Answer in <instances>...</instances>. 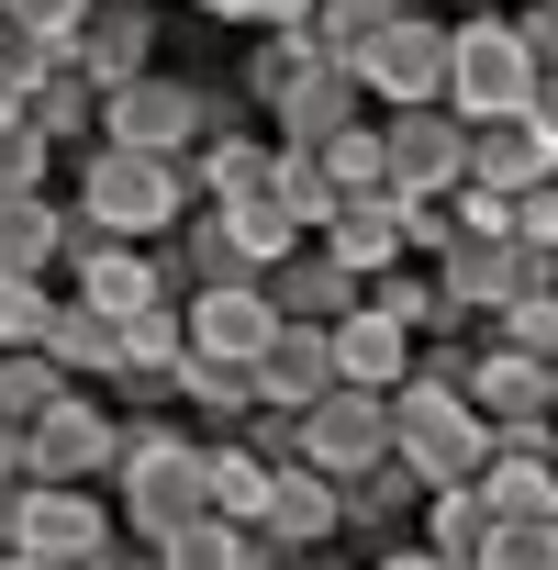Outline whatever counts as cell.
I'll list each match as a JSON object with an SVG mask.
<instances>
[{"instance_id": "24", "label": "cell", "mask_w": 558, "mask_h": 570, "mask_svg": "<svg viewBox=\"0 0 558 570\" xmlns=\"http://www.w3.org/2000/svg\"><path fill=\"white\" fill-rule=\"evenodd\" d=\"M547 179H558V157H547L525 124H480V135H469V190L525 202V190H547Z\"/></svg>"}, {"instance_id": "20", "label": "cell", "mask_w": 558, "mask_h": 570, "mask_svg": "<svg viewBox=\"0 0 558 570\" xmlns=\"http://www.w3.org/2000/svg\"><path fill=\"white\" fill-rule=\"evenodd\" d=\"M79 246V213L57 190H0V268H23V279H57Z\"/></svg>"}, {"instance_id": "30", "label": "cell", "mask_w": 558, "mask_h": 570, "mask_svg": "<svg viewBox=\"0 0 558 570\" xmlns=\"http://www.w3.org/2000/svg\"><path fill=\"white\" fill-rule=\"evenodd\" d=\"M480 503H491V525H536V514H558V459H502V448H491Z\"/></svg>"}, {"instance_id": "4", "label": "cell", "mask_w": 558, "mask_h": 570, "mask_svg": "<svg viewBox=\"0 0 558 570\" xmlns=\"http://www.w3.org/2000/svg\"><path fill=\"white\" fill-rule=\"evenodd\" d=\"M391 459H402L425 492H469V481L491 470V425L469 414V392L402 381V392H391Z\"/></svg>"}, {"instance_id": "34", "label": "cell", "mask_w": 558, "mask_h": 570, "mask_svg": "<svg viewBox=\"0 0 558 570\" xmlns=\"http://www.w3.org/2000/svg\"><path fill=\"white\" fill-rule=\"evenodd\" d=\"M57 392H79V381H57L46 347H0V425H23V436H34V414H46Z\"/></svg>"}, {"instance_id": "25", "label": "cell", "mask_w": 558, "mask_h": 570, "mask_svg": "<svg viewBox=\"0 0 558 570\" xmlns=\"http://www.w3.org/2000/svg\"><path fill=\"white\" fill-rule=\"evenodd\" d=\"M46 358H57V381L101 392V381L123 370V325H112V314H90V303H57V325H46Z\"/></svg>"}, {"instance_id": "18", "label": "cell", "mask_w": 558, "mask_h": 570, "mask_svg": "<svg viewBox=\"0 0 558 570\" xmlns=\"http://www.w3.org/2000/svg\"><path fill=\"white\" fill-rule=\"evenodd\" d=\"M268 168H279V135H257V124H223V135H201V146H190V202H201V213H223V202H257V190H268Z\"/></svg>"}, {"instance_id": "6", "label": "cell", "mask_w": 558, "mask_h": 570, "mask_svg": "<svg viewBox=\"0 0 558 570\" xmlns=\"http://www.w3.org/2000/svg\"><path fill=\"white\" fill-rule=\"evenodd\" d=\"M101 548H123V514L101 481H34L23 492V548L12 559H57V570H90Z\"/></svg>"}, {"instance_id": "23", "label": "cell", "mask_w": 558, "mask_h": 570, "mask_svg": "<svg viewBox=\"0 0 558 570\" xmlns=\"http://www.w3.org/2000/svg\"><path fill=\"white\" fill-rule=\"evenodd\" d=\"M23 124L57 146V157H90L101 146V90L68 68V57H46V79H34V101H23Z\"/></svg>"}, {"instance_id": "49", "label": "cell", "mask_w": 558, "mask_h": 570, "mask_svg": "<svg viewBox=\"0 0 558 570\" xmlns=\"http://www.w3.org/2000/svg\"><path fill=\"white\" fill-rule=\"evenodd\" d=\"M0 570H57V559H0Z\"/></svg>"}, {"instance_id": "35", "label": "cell", "mask_w": 558, "mask_h": 570, "mask_svg": "<svg viewBox=\"0 0 558 570\" xmlns=\"http://www.w3.org/2000/svg\"><path fill=\"white\" fill-rule=\"evenodd\" d=\"M268 190H279V213H291L302 235H325V224H336V179H325V157H291V146H279Z\"/></svg>"}, {"instance_id": "38", "label": "cell", "mask_w": 558, "mask_h": 570, "mask_svg": "<svg viewBox=\"0 0 558 570\" xmlns=\"http://www.w3.org/2000/svg\"><path fill=\"white\" fill-rule=\"evenodd\" d=\"M325 179H336V202H369V190H391V157H380V112H369L358 135H336V146H325Z\"/></svg>"}, {"instance_id": "11", "label": "cell", "mask_w": 558, "mask_h": 570, "mask_svg": "<svg viewBox=\"0 0 558 570\" xmlns=\"http://www.w3.org/2000/svg\"><path fill=\"white\" fill-rule=\"evenodd\" d=\"M380 459H391V403L336 381V392L302 414V470H325V481H358V470H380Z\"/></svg>"}, {"instance_id": "37", "label": "cell", "mask_w": 558, "mask_h": 570, "mask_svg": "<svg viewBox=\"0 0 558 570\" xmlns=\"http://www.w3.org/2000/svg\"><path fill=\"white\" fill-rule=\"evenodd\" d=\"M90 12H101V0H0V23H12L23 46H46V57H68L90 35Z\"/></svg>"}, {"instance_id": "44", "label": "cell", "mask_w": 558, "mask_h": 570, "mask_svg": "<svg viewBox=\"0 0 558 570\" xmlns=\"http://www.w3.org/2000/svg\"><path fill=\"white\" fill-rule=\"evenodd\" d=\"M525 135H536V146H547V157H558V68H547V79H536V101H525Z\"/></svg>"}, {"instance_id": "52", "label": "cell", "mask_w": 558, "mask_h": 570, "mask_svg": "<svg viewBox=\"0 0 558 570\" xmlns=\"http://www.w3.org/2000/svg\"><path fill=\"white\" fill-rule=\"evenodd\" d=\"M547 459H558V448H547Z\"/></svg>"}, {"instance_id": "51", "label": "cell", "mask_w": 558, "mask_h": 570, "mask_svg": "<svg viewBox=\"0 0 558 570\" xmlns=\"http://www.w3.org/2000/svg\"><path fill=\"white\" fill-rule=\"evenodd\" d=\"M547 190H558V179H547Z\"/></svg>"}, {"instance_id": "2", "label": "cell", "mask_w": 558, "mask_h": 570, "mask_svg": "<svg viewBox=\"0 0 558 570\" xmlns=\"http://www.w3.org/2000/svg\"><path fill=\"white\" fill-rule=\"evenodd\" d=\"M68 213L112 246H168L201 202H190V157H134V146H90L68 179Z\"/></svg>"}, {"instance_id": "21", "label": "cell", "mask_w": 558, "mask_h": 570, "mask_svg": "<svg viewBox=\"0 0 558 570\" xmlns=\"http://www.w3.org/2000/svg\"><path fill=\"white\" fill-rule=\"evenodd\" d=\"M336 381H347V392H380V403H391V392L413 381V336H402V325H391L380 303H358V314L336 325Z\"/></svg>"}, {"instance_id": "9", "label": "cell", "mask_w": 558, "mask_h": 570, "mask_svg": "<svg viewBox=\"0 0 558 570\" xmlns=\"http://www.w3.org/2000/svg\"><path fill=\"white\" fill-rule=\"evenodd\" d=\"M112 459H123L112 392H57L34 414V481H112Z\"/></svg>"}, {"instance_id": "15", "label": "cell", "mask_w": 558, "mask_h": 570, "mask_svg": "<svg viewBox=\"0 0 558 570\" xmlns=\"http://www.w3.org/2000/svg\"><path fill=\"white\" fill-rule=\"evenodd\" d=\"M347 279H358V292H369V279H391V268H413V246H402V202L391 190H369V202H336V224L313 235Z\"/></svg>"}, {"instance_id": "27", "label": "cell", "mask_w": 558, "mask_h": 570, "mask_svg": "<svg viewBox=\"0 0 558 570\" xmlns=\"http://www.w3.org/2000/svg\"><path fill=\"white\" fill-rule=\"evenodd\" d=\"M157 570H279V559H268V537H257V525L201 514V525H179V537L157 548Z\"/></svg>"}, {"instance_id": "40", "label": "cell", "mask_w": 558, "mask_h": 570, "mask_svg": "<svg viewBox=\"0 0 558 570\" xmlns=\"http://www.w3.org/2000/svg\"><path fill=\"white\" fill-rule=\"evenodd\" d=\"M480 570H558V514H536V525H491Z\"/></svg>"}, {"instance_id": "39", "label": "cell", "mask_w": 558, "mask_h": 570, "mask_svg": "<svg viewBox=\"0 0 558 570\" xmlns=\"http://www.w3.org/2000/svg\"><path fill=\"white\" fill-rule=\"evenodd\" d=\"M491 347H514V358L558 370V292H525V303H502V314H491Z\"/></svg>"}, {"instance_id": "42", "label": "cell", "mask_w": 558, "mask_h": 570, "mask_svg": "<svg viewBox=\"0 0 558 570\" xmlns=\"http://www.w3.org/2000/svg\"><path fill=\"white\" fill-rule=\"evenodd\" d=\"M514 35H525V57H536V79H547V68H558V12H547V0H525Z\"/></svg>"}, {"instance_id": "8", "label": "cell", "mask_w": 558, "mask_h": 570, "mask_svg": "<svg viewBox=\"0 0 558 570\" xmlns=\"http://www.w3.org/2000/svg\"><path fill=\"white\" fill-rule=\"evenodd\" d=\"M380 157H391V202H458L469 124L458 112H380Z\"/></svg>"}, {"instance_id": "41", "label": "cell", "mask_w": 558, "mask_h": 570, "mask_svg": "<svg viewBox=\"0 0 558 570\" xmlns=\"http://www.w3.org/2000/svg\"><path fill=\"white\" fill-rule=\"evenodd\" d=\"M46 179H57V146L34 124H12V135H0V190H46Z\"/></svg>"}, {"instance_id": "7", "label": "cell", "mask_w": 558, "mask_h": 570, "mask_svg": "<svg viewBox=\"0 0 558 570\" xmlns=\"http://www.w3.org/2000/svg\"><path fill=\"white\" fill-rule=\"evenodd\" d=\"M436 292L469 314V325H491L502 303H525V292H558V279L536 268V246H514V235H458L447 257H436Z\"/></svg>"}, {"instance_id": "46", "label": "cell", "mask_w": 558, "mask_h": 570, "mask_svg": "<svg viewBox=\"0 0 558 570\" xmlns=\"http://www.w3.org/2000/svg\"><path fill=\"white\" fill-rule=\"evenodd\" d=\"M358 570H447V559H436V548L413 537V548H380V559H358Z\"/></svg>"}, {"instance_id": "33", "label": "cell", "mask_w": 558, "mask_h": 570, "mask_svg": "<svg viewBox=\"0 0 558 570\" xmlns=\"http://www.w3.org/2000/svg\"><path fill=\"white\" fill-rule=\"evenodd\" d=\"M425 548H436L447 570H480V548H491V503H480V481L425 503Z\"/></svg>"}, {"instance_id": "22", "label": "cell", "mask_w": 558, "mask_h": 570, "mask_svg": "<svg viewBox=\"0 0 558 570\" xmlns=\"http://www.w3.org/2000/svg\"><path fill=\"white\" fill-rule=\"evenodd\" d=\"M268 303H279V325H347L369 292H358V279H347L325 246H302V257H279V268H268Z\"/></svg>"}, {"instance_id": "13", "label": "cell", "mask_w": 558, "mask_h": 570, "mask_svg": "<svg viewBox=\"0 0 558 570\" xmlns=\"http://www.w3.org/2000/svg\"><path fill=\"white\" fill-rule=\"evenodd\" d=\"M190 358H223V370H257L279 347V303H268V279H246V292H190Z\"/></svg>"}, {"instance_id": "10", "label": "cell", "mask_w": 558, "mask_h": 570, "mask_svg": "<svg viewBox=\"0 0 558 570\" xmlns=\"http://www.w3.org/2000/svg\"><path fill=\"white\" fill-rule=\"evenodd\" d=\"M68 68L112 101V90H134L146 68H168V23H157V0H101L90 12V35L68 46Z\"/></svg>"}, {"instance_id": "32", "label": "cell", "mask_w": 558, "mask_h": 570, "mask_svg": "<svg viewBox=\"0 0 558 570\" xmlns=\"http://www.w3.org/2000/svg\"><path fill=\"white\" fill-rule=\"evenodd\" d=\"M212 224H223V235H235V246H246V257H257V279H268V268H279V257H302V246H313V235H302V224H291V213H279V190H257V202H223V213H212Z\"/></svg>"}, {"instance_id": "3", "label": "cell", "mask_w": 558, "mask_h": 570, "mask_svg": "<svg viewBox=\"0 0 558 570\" xmlns=\"http://www.w3.org/2000/svg\"><path fill=\"white\" fill-rule=\"evenodd\" d=\"M458 35H447V112L480 135V124H525V101H536V57H525V35H514V12H447Z\"/></svg>"}, {"instance_id": "43", "label": "cell", "mask_w": 558, "mask_h": 570, "mask_svg": "<svg viewBox=\"0 0 558 570\" xmlns=\"http://www.w3.org/2000/svg\"><path fill=\"white\" fill-rule=\"evenodd\" d=\"M313 12H325V0H246L257 35H313Z\"/></svg>"}, {"instance_id": "5", "label": "cell", "mask_w": 558, "mask_h": 570, "mask_svg": "<svg viewBox=\"0 0 558 570\" xmlns=\"http://www.w3.org/2000/svg\"><path fill=\"white\" fill-rule=\"evenodd\" d=\"M447 12H425V0H413V12L358 57V90H369V112H447Z\"/></svg>"}, {"instance_id": "47", "label": "cell", "mask_w": 558, "mask_h": 570, "mask_svg": "<svg viewBox=\"0 0 558 570\" xmlns=\"http://www.w3.org/2000/svg\"><path fill=\"white\" fill-rule=\"evenodd\" d=\"M23 101H34V79H23V68H0V135L23 124Z\"/></svg>"}, {"instance_id": "48", "label": "cell", "mask_w": 558, "mask_h": 570, "mask_svg": "<svg viewBox=\"0 0 558 570\" xmlns=\"http://www.w3.org/2000/svg\"><path fill=\"white\" fill-rule=\"evenodd\" d=\"M190 12H201V23H246V0H190Z\"/></svg>"}, {"instance_id": "29", "label": "cell", "mask_w": 558, "mask_h": 570, "mask_svg": "<svg viewBox=\"0 0 558 570\" xmlns=\"http://www.w3.org/2000/svg\"><path fill=\"white\" fill-rule=\"evenodd\" d=\"M313 68H325V57H313V35H257V46L235 57V90H246L257 112H279V101H291Z\"/></svg>"}, {"instance_id": "16", "label": "cell", "mask_w": 558, "mask_h": 570, "mask_svg": "<svg viewBox=\"0 0 558 570\" xmlns=\"http://www.w3.org/2000/svg\"><path fill=\"white\" fill-rule=\"evenodd\" d=\"M425 503H436V492H425L402 459H380V470L347 481V537H358L369 559H380V548H413V537H425Z\"/></svg>"}, {"instance_id": "31", "label": "cell", "mask_w": 558, "mask_h": 570, "mask_svg": "<svg viewBox=\"0 0 558 570\" xmlns=\"http://www.w3.org/2000/svg\"><path fill=\"white\" fill-rule=\"evenodd\" d=\"M268 492H279V470H268L246 436H212V514H223V525H257Z\"/></svg>"}, {"instance_id": "28", "label": "cell", "mask_w": 558, "mask_h": 570, "mask_svg": "<svg viewBox=\"0 0 558 570\" xmlns=\"http://www.w3.org/2000/svg\"><path fill=\"white\" fill-rule=\"evenodd\" d=\"M402 12H413V0H325V12H313V57L358 79V57H369V46H380Z\"/></svg>"}, {"instance_id": "26", "label": "cell", "mask_w": 558, "mask_h": 570, "mask_svg": "<svg viewBox=\"0 0 558 570\" xmlns=\"http://www.w3.org/2000/svg\"><path fill=\"white\" fill-rule=\"evenodd\" d=\"M168 403H179V414H201V436H246V414H257V370H223V358H179Z\"/></svg>"}, {"instance_id": "17", "label": "cell", "mask_w": 558, "mask_h": 570, "mask_svg": "<svg viewBox=\"0 0 558 570\" xmlns=\"http://www.w3.org/2000/svg\"><path fill=\"white\" fill-rule=\"evenodd\" d=\"M358 124H369V90H358L347 68H313L291 101L268 112V135L291 146V157H325V146H336V135H358Z\"/></svg>"}, {"instance_id": "45", "label": "cell", "mask_w": 558, "mask_h": 570, "mask_svg": "<svg viewBox=\"0 0 558 570\" xmlns=\"http://www.w3.org/2000/svg\"><path fill=\"white\" fill-rule=\"evenodd\" d=\"M23 481H34V436H23V425H0V492H23Z\"/></svg>"}, {"instance_id": "53", "label": "cell", "mask_w": 558, "mask_h": 570, "mask_svg": "<svg viewBox=\"0 0 558 570\" xmlns=\"http://www.w3.org/2000/svg\"><path fill=\"white\" fill-rule=\"evenodd\" d=\"M146 570H157V559H146Z\"/></svg>"}, {"instance_id": "50", "label": "cell", "mask_w": 558, "mask_h": 570, "mask_svg": "<svg viewBox=\"0 0 558 570\" xmlns=\"http://www.w3.org/2000/svg\"><path fill=\"white\" fill-rule=\"evenodd\" d=\"M547 12H558V0H547Z\"/></svg>"}, {"instance_id": "19", "label": "cell", "mask_w": 558, "mask_h": 570, "mask_svg": "<svg viewBox=\"0 0 558 570\" xmlns=\"http://www.w3.org/2000/svg\"><path fill=\"white\" fill-rule=\"evenodd\" d=\"M336 392V325H279V347L257 358V403L268 414H313Z\"/></svg>"}, {"instance_id": "12", "label": "cell", "mask_w": 558, "mask_h": 570, "mask_svg": "<svg viewBox=\"0 0 558 570\" xmlns=\"http://www.w3.org/2000/svg\"><path fill=\"white\" fill-rule=\"evenodd\" d=\"M68 303H90V314L134 325L146 303H168V292H157V246H112V235H90V224H79V246H68Z\"/></svg>"}, {"instance_id": "36", "label": "cell", "mask_w": 558, "mask_h": 570, "mask_svg": "<svg viewBox=\"0 0 558 570\" xmlns=\"http://www.w3.org/2000/svg\"><path fill=\"white\" fill-rule=\"evenodd\" d=\"M57 279H23V268H0V347H46V325H57Z\"/></svg>"}, {"instance_id": "14", "label": "cell", "mask_w": 558, "mask_h": 570, "mask_svg": "<svg viewBox=\"0 0 558 570\" xmlns=\"http://www.w3.org/2000/svg\"><path fill=\"white\" fill-rule=\"evenodd\" d=\"M257 537H268V559H313V548H336L347 537V481H325V470H279V492H268V514H257Z\"/></svg>"}, {"instance_id": "1", "label": "cell", "mask_w": 558, "mask_h": 570, "mask_svg": "<svg viewBox=\"0 0 558 570\" xmlns=\"http://www.w3.org/2000/svg\"><path fill=\"white\" fill-rule=\"evenodd\" d=\"M112 514H123V537L157 559L179 525H201L212 514V436L201 425H179V414H123V459H112Z\"/></svg>"}]
</instances>
